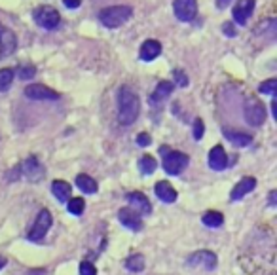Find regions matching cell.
<instances>
[{
	"mask_svg": "<svg viewBox=\"0 0 277 275\" xmlns=\"http://www.w3.org/2000/svg\"><path fill=\"white\" fill-rule=\"evenodd\" d=\"M209 167L213 171H222V169L228 167V156H226L224 148L220 145L211 148V152H209Z\"/></svg>",
	"mask_w": 277,
	"mask_h": 275,
	"instance_id": "13",
	"label": "cell"
},
{
	"mask_svg": "<svg viewBox=\"0 0 277 275\" xmlns=\"http://www.w3.org/2000/svg\"><path fill=\"white\" fill-rule=\"evenodd\" d=\"M254 188H256V179H252V177H245V179H241V181L234 186L232 194H230V198H232V201H237V199L245 198V196H247L249 192H252Z\"/></svg>",
	"mask_w": 277,
	"mask_h": 275,
	"instance_id": "14",
	"label": "cell"
},
{
	"mask_svg": "<svg viewBox=\"0 0 277 275\" xmlns=\"http://www.w3.org/2000/svg\"><path fill=\"white\" fill-rule=\"evenodd\" d=\"M35 74H36V69L35 67H31V65L19 69V78H23V80H29V78H33Z\"/></svg>",
	"mask_w": 277,
	"mask_h": 275,
	"instance_id": "31",
	"label": "cell"
},
{
	"mask_svg": "<svg viewBox=\"0 0 277 275\" xmlns=\"http://www.w3.org/2000/svg\"><path fill=\"white\" fill-rule=\"evenodd\" d=\"M67 209H69L70 215L80 216L84 211H86V201L82 198H70L69 201H67Z\"/></svg>",
	"mask_w": 277,
	"mask_h": 275,
	"instance_id": "26",
	"label": "cell"
},
{
	"mask_svg": "<svg viewBox=\"0 0 277 275\" xmlns=\"http://www.w3.org/2000/svg\"><path fill=\"white\" fill-rule=\"evenodd\" d=\"M271 112H273V118H277V101H271Z\"/></svg>",
	"mask_w": 277,
	"mask_h": 275,
	"instance_id": "38",
	"label": "cell"
},
{
	"mask_svg": "<svg viewBox=\"0 0 277 275\" xmlns=\"http://www.w3.org/2000/svg\"><path fill=\"white\" fill-rule=\"evenodd\" d=\"M50 226H52V213L48 211V209H42L38 216H36L35 224H33V228H31V232H29V239L31 241H40L48 233L50 230Z\"/></svg>",
	"mask_w": 277,
	"mask_h": 275,
	"instance_id": "6",
	"label": "cell"
},
{
	"mask_svg": "<svg viewBox=\"0 0 277 275\" xmlns=\"http://www.w3.org/2000/svg\"><path fill=\"white\" fill-rule=\"evenodd\" d=\"M222 31H224V35L230 36V38H232V36H235V29H234V25H232V23H224V25H222Z\"/></svg>",
	"mask_w": 277,
	"mask_h": 275,
	"instance_id": "34",
	"label": "cell"
},
{
	"mask_svg": "<svg viewBox=\"0 0 277 275\" xmlns=\"http://www.w3.org/2000/svg\"><path fill=\"white\" fill-rule=\"evenodd\" d=\"M123 266L127 267L129 271H133V273H138V271L145 269V256L143 254H131L129 258H125Z\"/></svg>",
	"mask_w": 277,
	"mask_h": 275,
	"instance_id": "24",
	"label": "cell"
},
{
	"mask_svg": "<svg viewBox=\"0 0 277 275\" xmlns=\"http://www.w3.org/2000/svg\"><path fill=\"white\" fill-rule=\"evenodd\" d=\"M203 133H205V125H203L201 118H198V120L194 121V139L199 141V139L203 137Z\"/></svg>",
	"mask_w": 277,
	"mask_h": 275,
	"instance_id": "30",
	"label": "cell"
},
{
	"mask_svg": "<svg viewBox=\"0 0 277 275\" xmlns=\"http://www.w3.org/2000/svg\"><path fill=\"white\" fill-rule=\"evenodd\" d=\"M268 203H269L271 207H275V205H277V192H275V190H271V192H269Z\"/></svg>",
	"mask_w": 277,
	"mask_h": 275,
	"instance_id": "36",
	"label": "cell"
},
{
	"mask_svg": "<svg viewBox=\"0 0 277 275\" xmlns=\"http://www.w3.org/2000/svg\"><path fill=\"white\" fill-rule=\"evenodd\" d=\"M245 120L252 127H258V125H262L266 121V108H264V104L260 103L258 99H254V97L247 99V103H245Z\"/></svg>",
	"mask_w": 277,
	"mask_h": 275,
	"instance_id": "5",
	"label": "cell"
},
{
	"mask_svg": "<svg viewBox=\"0 0 277 275\" xmlns=\"http://www.w3.org/2000/svg\"><path fill=\"white\" fill-rule=\"evenodd\" d=\"M154 192H156V198L162 199L164 203H173V201H177V190H175L167 181L156 182Z\"/></svg>",
	"mask_w": 277,
	"mask_h": 275,
	"instance_id": "16",
	"label": "cell"
},
{
	"mask_svg": "<svg viewBox=\"0 0 277 275\" xmlns=\"http://www.w3.org/2000/svg\"><path fill=\"white\" fill-rule=\"evenodd\" d=\"M258 91L264 95H275L277 91V80L275 78H271V80H266V82H262L258 86Z\"/></svg>",
	"mask_w": 277,
	"mask_h": 275,
	"instance_id": "28",
	"label": "cell"
},
{
	"mask_svg": "<svg viewBox=\"0 0 277 275\" xmlns=\"http://www.w3.org/2000/svg\"><path fill=\"white\" fill-rule=\"evenodd\" d=\"M127 203H131V207H135L141 211V215H150L152 213V205H150V201L145 194H141V192H131L127 194Z\"/></svg>",
	"mask_w": 277,
	"mask_h": 275,
	"instance_id": "17",
	"label": "cell"
},
{
	"mask_svg": "<svg viewBox=\"0 0 277 275\" xmlns=\"http://www.w3.org/2000/svg\"><path fill=\"white\" fill-rule=\"evenodd\" d=\"M230 2H232V0H217V8H220V10L228 8V6H230Z\"/></svg>",
	"mask_w": 277,
	"mask_h": 275,
	"instance_id": "37",
	"label": "cell"
},
{
	"mask_svg": "<svg viewBox=\"0 0 277 275\" xmlns=\"http://www.w3.org/2000/svg\"><path fill=\"white\" fill-rule=\"evenodd\" d=\"M18 50V36L8 27H0V55L8 57Z\"/></svg>",
	"mask_w": 277,
	"mask_h": 275,
	"instance_id": "9",
	"label": "cell"
},
{
	"mask_svg": "<svg viewBox=\"0 0 277 275\" xmlns=\"http://www.w3.org/2000/svg\"><path fill=\"white\" fill-rule=\"evenodd\" d=\"M222 133H224V137L230 141V143H234L235 147H249L252 143V137L251 135H247V133H241V131H232V129L224 127L222 129Z\"/></svg>",
	"mask_w": 277,
	"mask_h": 275,
	"instance_id": "19",
	"label": "cell"
},
{
	"mask_svg": "<svg viewBox=\"0 0 277 275\" xmlns=\"http://www.w3.org/2000/svg\"><path fill=\"white\" fill-rule=\"evenodd\" d=\"M33 18L40 27L48 29V31H53L57 29V25L61 23V16L59 12L55 8H50V6H40L33 12Z\"/></svg>",
	"mask_w": 277,
	"mask_h": 275,
	"instance_id": "4",
	"label": "cell"
},
{
	"mask_svg": "<svg viewBox=\"0 0 277 275\" xmlns=\"http://www.w3.org/2000/svg\"><path fill=\"white\" fill-rule=\"evenodd\" d=\"M23 173H25V177L29 181H40L44 177V167L40 165V162L36 160V158H29L23 162Z\"/></svg>",
	"mask_w": 277,
	"mask_h": 275,
	"instance_id": "15",
	"label": "cell"
},
{
	"mask_svg": "<svg viewBox=\"0 0 277 275\" xmlns=\"http://www.w3.org/2000/svg\"><path fill=\"white\" fill-rule=\"evenodd\" d=\"M14 82V70L2 69L0 70V91H6Z\"/></svg>",
	"mask_w": 277,
	"mask_h": 275,
	"instance_id": "27",
	"label": "cell"
},
{
	"mask_svg": "<svg viewBox=\"0 0 277 275\" xmlns=\"http://www.w3.org/2000/svg\"><path fill=\"white\" fill-rule=\"evenodd\" d=\"M52 192H53V196L59 199L61 203H67V201L70 199L72 188H70L69 182H65V181H53L52 182Z\"/></svg>",
	"mask_w": 277,
	"mask_h": 275,
	"instance_id": "20",
	"label": "cell"
},
{
	"mask_svg": "<svg viewBox=\"0 0 277 275\" xmlns=\"http://www.w3.org/2000/svg\"><path fill=\"white\" fill-rule=\"evenodd\" d=\"M80 275H97L95 266L89 264V262H82L80 264Z\"/></svg>",
	"mask_w": 277,
	"mask_h": 275,
	"instance_id": "32",
	"label": "cell"
},
{
	"mask_svg": "<svg viewBox=\"0 0 277 275\" xmlns=\"http://www.w3.org/2000/svg\"><path fill=\"white\" fill-rule=\"evenodd\" d=\"M2 267H6V258L4 256H0V269H2Z\"/></svg>",
	"mask_w": 277,
	"mask_h": 275,
	"instance_id": "39",
	"label": "cell"
},
{
	"mask_svg": "<svg viewBox=\"0 0 277 275\" xmlns=\"http://www.w3.org/2000/svg\"><path fill=\"white\" fill-rule=\"evenodd\" d=\"M150 143H152V139H150V135H148V133H141V135L137 137V145H138V147H148Z\"/></svg>",
	"mask_w": 277,
	"mask_h": 275,
	"instance_id": "33",
	"label": "cell"
},
{
	"mask_svg": "<svg viewBox=\"0 0 277 275\" xmlns=\"http://www.w3.org/2000/svg\"><path fill=\"white\" fill-rule=\"evenodd\" d=\"M201 222L207 228H220L224 224V216H222V213H217V211H207L201 218Z\"/></svg>",
	"mask_w": 277,
	"mask_h": 275,
	"instance_id": "23",
	"label": "cell"
},
{
	"mask_svg": "<svg viewBox=\"0 0 277 275\" xmlns=\"http://www.w3.org/2000/svg\"><path fill=\"white\" fill-rule=\"evenodd\" d=\"M25 95L33 101H57L59 93L53 91L50 87L42 86V84H33V86L25 87Z\"/></svg>",
	"mask_w": 277,
	"mask_h": 275,
	"instance_id": "8",
	"label": "cell"
},
{
	"mask_svg": "<svg viewBox=\"0 0 277 275\" xmlns=\"http://www.w3.org/2000/svg\"><path fill=\"white\" fill-rule=\"evenodd\" d=\"M63 4H65L67 8L74 10V8H80V4H82V0H63Z\"/></svg>",
	"mask_w": 277,
	"mask_h": 275,
	"instance_id": "35",
	"label": "cell"
},
{
	"mask_svg": "<svg viewBox=\"0 0 277 275\" xmlns=\"http://www.w3.org/2000/svg\"><path fill=\"white\" fill-rule=\"evenodd\" d=\"M162 53V44L158 40H147V42L141 46V52H138V57L143 61H154L156 57H160Z\"/></svg>",
	"mask_w": 277,
	"mask_h": 275,
	"instance_id": "18",
	"label": "cell"
},
{
	"mask_svg": "<svg viewBox=\"0 0 277 275\" xmlns=\"http://www.w3.org/2000/svg\"><path fill=\"white\" fill-rule=\"evenodd\" d=\"M188 264L190 266H203L207 269H215L217 267V254L211 252V250H198V252H192L188 256Z\"/></svg>",
	"mask_w": 277,
	"mask_h": 275,
	"instance_id": "10",
	"label": "cell"
},
{
	"mask_svg": "<svg viewBox=\"0 0 277 275\" xmlns=\"http://www.w3.org/2000/svg\"><path fill=\"white\" fill-rule=\"evenodd\" d=\"M173 12L179 21H192L198 16V2L196 0H175Z\"/></svg>",
	"mask_w": 277,
	"mask_h": 275,
	"instance_id": "7",
	"label": "cell"
},
{
	"mask_svg": "<svg viewBox=\"0 0 277 275\" xmlns=\"http://www.w3.org/2000/svg\"><path fill=\"white\" fill-rule=\"evenodd\" d=\"M173 76H175V82H177V86H179V87H186V86H188V76H186L182 70L177 69L173 72Z\"/></svg>",
	"mask_w": 277,
	"mask_h": 275,
	"instance_id": "29",
	"label": "cell"
},
{
	"mask_svg": "<svg viewBox=\"0 0 277 275\" xmlns=\"http://www.w3.org/2000/svg\"><path fill=\"white\" fill-rule=\"evenodd\" d=\"M252 12H254V0H239L234 6V10H232L237 25H247V21L251 19Z\"/></svg>",
	"mask_w": 277,
	"mask_h": 275,
	"instance_id": "11",
	"label": "cell"
},
{
	"mask_svg": "<svg viewBox=\"0 0 277 275\" xmlns=\"http://www.w3.org/2000/svg\"><path fill=\"white\" fill-rule=\"evenodd\" d=\"M175 86L171 84V82H167V80H164V82H160L156 87V91L152 93V97H150V101L152 103H160V101H165L169 95L173 93Z\"/></svg>",
	"mask_w": 277,
	"mask_h": 275,
	"instance_id": "21",
	"label": "cell"
},
{
	"mask_svg": "<svg viewBox=\"0 0 277 275\" xmlns=\"http://www.w3.org/2000/svg\"><path fill=\"white\" fill-rule=\"evenodd\" d=\"M164 154V169L167 175H181L186 165H188V156L177 152V150H167V147L162 148Z\"/></svg>",
	"mask_w": 277,
	"mask_h": 275,
	"instance_id": "3",
	"label": "cell"
},
{
	"mask_svg": "<svg viewBox=\"0 0 277 275\" xmlns=\"http://www.w3.org/2000/svg\"><path fill=\"white\" fill-rule=\"evenodd\" d=\"M76 186H78L84 194H95L97 192L95 179H91L89 175H78V177H76Z\"/></svg>",
	"mask_w": 277,
	"mask_h": 275,
	"instance_id": "22",
	"label": "cell"
},
{
	"mask_svg": "<svg viewBox=\"0 0 277 275\" xmlns=\"http://www.w3.org/2000/svg\"><path fill=\"white\" fill-rule=\"evenodd\" d=\"M118 118L120 123L123 125H131L133 121L138 118V112H141V101H138L137 93L129 89V87H121L120 93H118Z\"/></svg>",
	"mask_w": 277,
	"mask_h": 275,
	"instance_id": "1",
	"label": "cell"
},
{
	"mask_svg": "<svg viewBox=\"0 0 277 275\" xmlns=\"http://www.w3.org/2000/svg\"><path fill=\"white\" fill-rule=\"evenodd\" d=\"M156 167H158V164H156V160L152 158V156H143L141 158V162H138V169H141V173L143 175H152V173L156 171Z\"/></svg>",
	"mask_w": 277,
	"mask_h": 275,
	"instance_id": "25",
	"label": "cell"
},
{
	"mask_svg": "<svg viewBox=\"0 0 277 275\" xmlns=\"http://www.w3.org/2000/svg\"><path fill=\"white\" fill-rule=\"evenodd\" d=\"M131 14H133V10L129 6H110V8L101 10L99 21L108 29H118L131 18Z\"/></svg>",
	"mask_w": 277,
	"mask_h": 275,
	"instance_id": "2",
	"label": "cell"
},
{
	"mask_svg": "<svg viewBox=\"0 0 277 275\" xmlns=\"http://www.w3.org/2000/svg\"><path fill=\"white\" fill-rule=\"evenodd\" d=\"M118 218H120V222L125 226V228H129L133 232H138L141 228H143V218L138 215L137 211H133V209H120V213H118Z\"/></svg>",
	"mask_w": 277,
	"mask_h": 275,
	"instance_id": "12",
	"label": "cell"
}]
</instances>
